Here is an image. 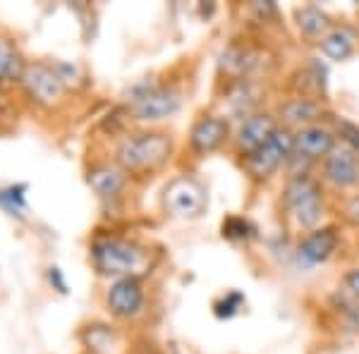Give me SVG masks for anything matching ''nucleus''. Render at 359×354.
<instances>
[{
    "instance_id": "f257e3e1",
    "label": "nucleus",
    "mask_w": 359,
    "mask_h": 354,
    "mask_svg": "<svg viewBox=\"0 0 359 354\" xmlns=\"http://www.w3.org/2000/svg\"><path fill=\"white\" fill-rule=\"evenodd\" d=\"M91 254H94L96 268L106 273V275L132 278V273H137L147 261L144 252L137 245H132L127 240H118V237L98 240Z\"/></svg>"
},
{
    "instance_id": "f03ea898",
    "label": "nucleus",
    "mask_w": 359,
    "mask_h": 354,
    "mask_svg": "<svg viewBox=\"0 0 359 354\" xmlns=\"http://www.w3.org/2000/svg\"><path fill=\"white\" fill-rule=\"evenodd\" d=\"M170 156V139L165 135H135L118 147V163L125 170H147L156 168Z\"/></svg>"
},
{
    "instance_id": "7ed1b4c3",
    "label": "nucleus",
    "mask_w": 359,
    "mask_h": 354,
    "mask_svg": "<svg viewBox=\"0 0 359 354\" xmlns=\"http://www.w3.org/2000/svg\"><path fill=\"white\" fill-rule=\"evenodd\" d=\"M285 201L290 206V211L294 213L302 228H316L318 220L323 216V204H321V191L318 184L306 175H294L287 182L285 189Z\"/></svg>"
},
{
    "instance_id": "20e7f679",
    "label": "nucleus",
    "mask_w": 359,
    "mask_h": 354,
    "mask_svg": "<svg viewBox=\"0 0 359 354\" xmlns=\"http://www.w3.org/2000/svg\"><path fill=\"white\" fill-rule=\"evenodd\" d=\"M290 154H292V135L287 130L278 127L273 132V137H271L262 149L247 154L245 165L254 177H269L280 168L283 161L290 158Z\"/></svg>"
},
{
    "instance_id": "39448f33",
    "label": "nucleus",
    "mask_w": 359,
    "mask_h": 354,
    "mask_svg": "<svg viewBox=\"0 0 359 354\" xmlns=\"http://www.w3.org/2000/svg\"><path fill=\"white\" fill-rule=\"evenodd\" d=\"M163 204L168 211L175 213V216L194 218L204 211L206 194L199 182H194V179H189V177H180V179H172L165 187Z\"/></svg>"
},
{
    "instance_id": "423d86ee",
    "label": "nucleus",
    "mask_w": 359,
    "mask_h": 354,
    "mask_svg": "<svg viewBox=\"0 0 359 354\" xmlns=\"http://www.w3.org/2000/svg\"><path fill=\"white\" fill-rule=\"evenodd\" d=\"M22 82L27 86L29 96H32L34 101L43 103V106H53L57 98L62 96V91H65V79H62V74L53 67L41 65V62L27 65V72H25V77H22Z\"/></svg>"
},
{
    "instance_id": "0eeeda50",
    "label": "nucleus",
    "mask_w": 359,
    "mask_h": 354,
    "mask_svg": "<svg viewBox=\"0 0 359 354\" xmlns=\"http://www.w3.org/2000/svg\"><path fill=\"white\" fill-rule=\"evenodd\" d=\"M180 108V96L177 91L172 89H163V86H156V89H149L144 94L135 96V103H132V113H135L137 120H163L170 118L172 113H177Z\"/></svg>"
},
{
    "instance_id": "6e6552de",
    "label": "nucleus",
    "mask_w": 359,
    "mask_h": 354,
    "mask_svg": "<svg viewBox=\"0 0 359 354\" xmlns=\"http://www.w3.org/2000/svg\"><path fill=\"white\" fill-rule=\"evenodd\" d=\"M108 306H111V311L120 318L137 316L144 306L142 282H139L135 275L115 280L111 285V292H108Z\"/></svg>"
},
{
    "instance_id": "1a4fd4ad",
    "label": "nucleus",
    "mask_w": 359,
    "mask_h": 354,
    "mask_svg": "<svg viewBox=\"0 0 359 354\" xmlns=\"http://www.w3.org/2000/svg\"><path fill=\"white\" fill-rule=\"evenodd\" d=\"M278 130L276 120L266 113H257V115H249V118L242 123L240 132H237V147H240L245 154H252V151L262 149L273 132Z\"/></svg>"
},
{
    "instance_id": "9d476101",
    "label": "nucleus",
    "mask_w": 359,
    "mask_h": 354,
    "mask_svg": "<svg viewBox=\"0 0 359 354\" xmlns=\"http://www.w3.org/2000/svg\"><path fill=\"white\" fill-rule=\"evenodd\" d=\"M335 137L323 127H302L297 135H292V154L304 158H321L333 154Z\"/></svg>"
},
{
    "instance_id": "9b49d317",
    "label": "nucleus",
    "mask_w": 359,
    "mask_h": 354,
    "mask_svg": "<svg viewBox=\"0 0 359 354\" xmlns=\"http://www.w3.org/2000/svg\"><path fill=\"white\" fill-rule=\"evenodd\" d=\"M338 247V235L333 228L314 230L309 237L299 245V261H304L306 266L323 264Z\"/></svg>"
},
{
    "instance_id": "f8f14e48",
    "label": "nucleus",
    "mask_w": 359,
    "mask_h": 354,
    "mask_svg": "<svg viewBox=\"0 0 359 354\" xmlns=\"http://www.w3.org/2000/svg\"><path fill=\"white\" fill-rule=\"evenodd\" d=\"M228 139V123L221 118H201L192 127V149L196 154H211Z\"/></svg>"
},
{
    "instance_id": "ddd939ff",
    "label": "nucleus",
    "mask_w": 359,
    "mask_h": 354,
    "mask_svg": "<svg viewBox=\"0 0 359 354\" xmlns=\"http://www.w3.org/2000/svg\"><path fill=\"white\" fill-rule=\"evenodd\" d=\"M326 179L335 187L345 189V187H352V184L359 179V168H357V161L350 151H333L328 154L326 158Z\"/></svg>"
},
{
    "instance_id": "4468645a",
    "label": "nucleus",
    "mask_w": 359,
    "mask_h": 354,
    "mask_svg": "<svg viewBox=\"0 0 359 354\" xmlns=\"http://www.w3.org/2000/svg\"><path fill=\"white\" fill-rule=\"evenodd\" d=\"M27 65L22 60L20 50L8 39L0 41V82H22Z\"/></svg>"
},
{
    "instance_id": "2eb2a0df",
    "label": "nucleus",
    "mask_w": 359,
    "mask_h": 354,
    "mask_svg": "<svg viewBox=\"0 0 359 354\" xmlns=\"http://www.w3.org/2000/svg\"><path fill=\"white\" fill-rule=\"evenodd\" d=\"M89 184L96 194L113 196L125 187V175H123V170H118V168L103 165V168H96V170L89 172Z\"/></svg>"
},
{
    "instance_id": "dca6fc26",
    "label": "nucleus",
    "mask_w": 359,
    "mask_h": 354,
    "mask_svg": "<svg viewBox=\"0 0 359 354\" xmlns=\"http://www.w3.org/2000/svg\"><path fill=\"white\" fill-rule=\"evenodd\" d=\"M321 50L331 57V60H347V57L352 55V50H355L352 34L347 32V29H333L328 36H323Z\"/></svg>"
},
{
    "instance_id": "f3484780",
    "label": "nucleus",
    "mask_w": 359,
    "mask_h": 354,
    "mask_svg": "<svg viewBox=\"0 0 359 354\" xmlns=\"http://www.w3.org/2000/svg\"><path fill=\"white\" fill-rule=\"evenodd\" d=\"M323 110L316 101H309V98H294V101L285 103L283 106V118L292 125H302V123H311L321 115Z\"/></svg>"
},
{
    "instance_id": "a211bd4d",
    "label": "nucleus",
    "mask_w": 359,
    "mask_h": 354,
    "mask_svg": "<svg viewBox=\"0 0 359 354\" xmlns=\"http://www.w3.org/2000/svg\"><path fill=\"white\" fill-rule=\"evenodd\" d=\"M294 17H297V27L302 29V34H306V36H318L328 27V17L318 8H314V5L299 8Z\"/></svg>"
},
{
    "instance_id": "6ab92c4d",
    "label": "nucleus",
    "mask_w": 359,
    "mask_h": 354,
    "mask_svg": "<svg viewBox=\"0 0 359 354\" xmlns=\"http://www.w3.org/2000/svg\"><path fill=\"white\" fill-rule=\"evenodd\" d=\"M338 132H340V137H343L352 149L359 151V127L357 125L347 123V120H340V123H338Z\"/></svg>"
},
{
    "instance_id": "aec40b11",
    "label": "nucleus",
    "mask_w": 359,
    "mask_h": 354,
    "mask_svg": "<svg viewBox=\"0 0 359 354\" xmlns=\"http://www.w3.org/2000/svg\"><path fill=\"white\" fill-rule=\"evenodd\" d=\"M240 304H242V294L233 292V294H228V297H225L223 301H218V304H216V313L221 318L223 316H233Z\"/></svg>"
},
{
    "instance_id": "412c9836",
    "label": "nucleus",
    "mask_w": 359,
    "mask_h": 354,
    "mask_svg": "<svg viewBox=\"0 0 359 354\" xmlns=\"http://www.w3.org/2000/svg\"><path fill=\"white\" fill-rule=\"evenodd\" d=\"M247 220H242V218H230L228 223L223 225V232L228 237H247Z\"/></svg>"
},
{
    "instance_id": "4be33fe9",
    "label": "nucleus",
    "mask_w": 359,
    "mask_h": 354,
    "mask_svg": "<svg viewBox=\"0 0 359 354\" xmlns=\"http://www.w3.org/2000/svg\"><path fill=\"white\" fill-rule=\"evenodd\" d=\"M340 304L345 306L343 313H345L347 318H350L352 326L359 328V306H357V304H352V301H347V299H340Z\"/></svg>"
},
{
    "instance_id": "5701e85b",
    "label": "nucleus",
    "mask_w": 359,
    "mask_h": 354,
    "mask_svg": "<svg viewBox=\"0 0 359 354\" xmlns=\"http://www.w3.org/2000/svg\"><path fill=\"white\" fill-rule=\"evenodd\" d=\"M345 285H347V290H350L355 297H359V271H350L345 275Z\"/></svg>"
},
{
    "instance_id": "b1692460",
    "label": "nucleus",
    "mask_w": 359,
    "mask_h": 354,
    "mask_svg": "<svg viewBox=\"0 0 359 354\" xmlns=\"http://www.w3.org/2000/svg\"><path fill=\"white\" fill-rule=\"evenodd\" d=\"M347 218L359 225V196H355V199L347 204Z\"/></svg>"
}]
</instances>
